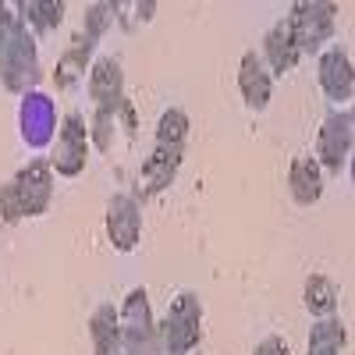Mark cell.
Segmentation results:
<instances>
[{
	"instance_id": "cell-1",
	"label": "cell",
	"mask_w": 355,
	"mask_h": 355,
	"mask_svg": "<svg viewBox=\"0 0 355 355\" xmlns=\"http://www.w3.org/2000/svg\"><path fill=\"white\" fill-rule=\"evenodd\" d=\"M157 341L164 355H192L202 341V302L196 291H182L171 299L167 316L157 327Z\"/></svg>"
},
{
	"instance_id": "cell-2",
	"label": "cell",
	"mask_w": 355,
	"mask_h": 355,
	"mask_svg": "<svg viewBox=\"0 0 355 355\" xmlns=\"http://www.w3.org/2000/svg\"><path fill=\"white\" fill-rule=\"evenodd\" d=\"M334 21H338V4L331 0H299L288 11V25L299 53H316L334 40Z\"/></svg>"
},
{
	"instance_id": "cell-3",
	"label": "cell",
	"mask_w": 355,
	"mask_h": 355,
	"mask_svg": "<svg viewBox=\"0 0 355 355\" xmlns=\"http://www.w3.org/2000/svg\"><path fill=\"white\" fill-rule=\"evenodd\" d=\"M352 146H355V114L352 107H338L323 117L320 135H316V164L323 174H341L352 160Z\"/></svg>"
},
{
	"instance_id": "cell-4",
	"label": "cell",
	"mask_w": 355,
	"mask_h": 355,
	"mask_svg": "<svg viewBox=\"0 0 355 355\" xmlns=\"http://www.w3.org/2000/svg\"><path fill=\"white\" fill-rule=\"evenodd\" d=\"M0 82L8 85V93L25 96L33 93L40 82V53H36V36L25 28V21L8 33V46H4V68H0Z\"/></svg>"
},
{
	"instance_id": "cell-5",
	"label": "cell",
	"mask_w": 355,
	"mask_h": 355,
	"mask_svg": "<svg viewBox=\"0 0 355 355\" xmlns=\"http://www.w3.org/2000/svg\"><path fill=\"white\" fill-rule=\"evenodd\" d=\"M89 121L71 110L64 114V121L61 128H57V139H53V153H50V167L53 174H61V178H78L85 171V160H89Z\"/></svg>"
},
{
	"instance_id": "cell-6",
	"label": "cell",
	"mask_w": 355,
	"mask_h": 355,
	"mask_svg": "<svg viewBox=\"0 0 355 355\" xmlns=\"http://www.w3.org/2000/svg\"><path fill=\"white\" fill-rule=\"evenodd\" d=\"M117 320H121V338H125V348L132 355H150L153 352V345H157V320H153L146 288H132L128 291L125 306L117 309Z\"/></svg>"
},
{
	"instance_id": "cell-7",
	"label": "cell",
	"mask_w": 355,
	"mask_h": 355,
	"mask_svg": "<svg viewBox=\"0 0 355 355\" xmlns=\"http://www.w3.org/2000/svg\"><path fill=\"white\" fill-rule=\"evenodd\" d=\"M103 227H107V239H110V249H114V252H121V256L135 252V249H139V239H142V210H139V199L128 196V192L110 196Z\"/></svg>"
},
{
	"instance_id": "cell-8",
	"label": "cell",
	"mask_w": 355,
	"mask_h": 355,
	"mask_svg": "<svg viewBox=\"0 0 355 355\" xmlns=\"http://www.w3.org/2000/svg\"><path fill=\"white\" fill-rule=\"evenodd\" d=\"M18 128H21V142L28 150H46L57 135V110L53 100L40 89L21 96V110H18Z\"/></svg>"
},
{
	"instance_id": "cell-9",
	"label": "cell",
	"mask_w": 355,
	"mask_h": 355,
	"mask_svg": "<svg viewBox=\"0 0 355 355\" xmlns=\"http://www.w3.org/2000/svg\"><path fill=\"white\" fill-rule=\"evenodd\" d=\"M11 182L18 189L25 217H43L50 210V199H53V167H50V160H43V157L28 160L25 167H18V174L11 178Z\"/></svg>"
},
{
	"instance_id": "cell-10",
	"label": "cell",
	"mask_w": 355,
	"mask_h": 355,
	"mask_svg": "<svg viewBox=\"0 0 355 355\" xmlns=\"http://www.w3.org/2000/svg\"><path fill=\"white\" fill-rule=\"evenodd\" d=\"M316 78L320 89L334 107H348L355 93V68H352V53L345 46H327L316 61Z\"/></svg>"
},
{
	"instance_id": "cell-11",
	"label": "cell",
	"mask_w": 355,
	"mask_h": 355,
	"mask_svg": "<svg viewBox=\"0 0 355 355\" xmlns=\"http://www.w3.org/2000/svg\"><path fill=\"white\" fill-rule=\"evenodd\" d=\"M182 160H185V150L153 142V153L146 157V164L139 171V192H135V199H153V196L167 192L174 185L178 171H182Z\"/></svg>"
},
{
	"instance_id": "cell-12",
	"label": "cell",
	"mask_w": 355,
	"mask_h": 355,
	"mask_svg": "<svg viewBox=\"0 0 355 355\" xmlns=\"http://www.w3.org/2000/svg\"><path fill=\"white\" fill-rule=\"evenodd\" d=\"M239 93L245 100L249 110H266L274 100V75L266 71L263 64V57L256 50H245L242 53V61H239Z\"/></svg>"
},
{
	"instance_id": "cell-13",
	"label": "cell",
	"mask_w": 355,
	"mask_h": 355,
	"mask_svg": "<svg viewBox=\"0 0 355 355\" xmlns=\"http://www.w3.org/2000/svg\"><path fill=\"white\" fill-rule=\"evenodd\" d=\"M89 100L93 107H117L125 100V71L117 57H100V61L89 64Z\"/></svg>"
},
{
	"instance_id": "cell-14",
	"label": "cell",
	"mask_w": 355,
	"mask_h": 355,
	"mask_svg": "<svg viewBox=\"0 0 355 355\" xmlns=\"http://www.w3.org/2000/svg\"><path fill=\"white\" fill-rule=\"evenodd\" d=\"M263 64L270 75H288L295 71V64H299V46H295V36H291V25L288 18H277L270 28H266V36H263Z\"/></svg>"
},
{
	"instance_id": "cell-15",
	"label": "cell",
	"mask_w": 355,
	"mask_h": 355,
	"mask_svg": "<svg viewBox=\"0 0 355 355\" xmlns=\"http://www.w3.org/2000/svg\"><path fill=\"white\" fill-rule=\"evenodd\" d=\"M89 338H93V355H132L121 338V320L110 302L96 306L89 316Z\"/></svg>"
},
{
	"instance_id": "cell-16",
	"label": "cell",
	"mask_w": 355,
	"mask_h": 355,
	"mask_svg": "<svg viewBox=\"0 0 355 355\" xmlns=\"http://www.w3.org/2000/svg\"><path fill=\"white\" fill-rule=\"evenodd\" d=\"M288 192L295 206H316L323 199V171L316 157H295L288 167Z\"/></svg>"
},
{
	"instance_id": "cell-17",
	"label": "cell",
	"mask_w": 355,
	"mask_h": 355,
	"mask_svg": "<svg viewBox=\"0 0 355 355\" xmlns=\"http://www.w3.org/2000/svg\"><path fill=\"white\" fill-rule=\"evenodd\" d=\"M93 50H96V43L93 40H85V36H75L71 43H68V50L57 57V71H53V78H57V85L64 89H75L78 82H85V68H89V57H93Z\"/></svg>"
},
{
	"instance_id": "cell-18",
	"label": "cell",
	"mask_w": 355,
	"mask_h": 355,
	"mask_svg": "<svg viewBox=\"0 0 355 355\" xmlns=\"http://www.w3.org/2000/svg\"><path fill=\"white\" fill-rule=\"evenodd\" d=\"M338 299H341V288L327 277V274H309L302 284V306L313 320L323 316H338Z\"/></svg>"
},
{
	"instance_id": "cell-19",
	"label": "cell",
	"mask_w": 355,
	"mask_h": 355,
	"mask_svg": "<svg viewBox=\"0 0 355 355\" xmlns=\"http://www.w3.org/2000/svg\"><path fill=\"white\" fill-rule=\"evenodd\" d=\"M345 348H348V327L341 316H323L313 323L306 355H345Z\"/></svg>"
},
{
	"instance_id": "cell-20",
	"label": "cell",
	"mask_w": 355,
	"mask_h": 355,
	"mask_svg": "<svg viewBox=\"0 0 355 355\" xmlns=\"http://www.w3.org/2000/svg\"><path fill=\"white\" fill-rule=\"evenodd\" d=\"M18 15L33 36H46L64 21V0H25L18 4Z\"/></svg>"
},
{
	"instance_id": "cell-21",
	"label": "cell",
	"mask_w": 355,
	"mask_h": 355,
	"mask_svg": "<svg viewBox=\"0 0 355 355\" xmlns=\"http://www.w3.org/2000/svg\"><path fill=\"white\" fill-rule=\"evenodd\" d=\"M121 103L117 107H93V117H89V142H93L100 153H107L117 139V128H121Z\"/></svg>"
},
{
	"instance_id": "cell-22",
	"label": "cell",
	"mask_w": 355,
	"mask_h": 355,
	"mask_svg": "<svg viewBox=\"0 0 355 355\" xmlns=\"http://www.w3.org/2000/svg\"><path fill=\"white\" fill-rule=\"evenodd\" d=\"M121 18V4H114V0H96V4H89L85 8V21H82V36L85 40H93V43H100L110 28H114V21Z\"/></svg>"
},
{
	"instance_id": "cell-23",
	"label": "cell",
	"mask_w": 355,
	"mask_h": 355,
	"mask_svg": "<svg viewBox=\"0 0 355 355\" xmlns=\"http://www.w3.org/2000/svg\"><path fill=\"white\" fill-rule=\"evenodd\" d=\"M185 142H189V114L182 107H167L157 121V146L185 150Z\"/></svg>"
},
{
	"instance_id": "cell-24",
	"label": "cell",
	"mask_w": 355,
	"mask_h": 355,
	"mask_svg": "<svg viewBox=\"0 0 355 355\" xmlns=\"http://www.w3.org/2000/svg\"><path fill=\"white\" fill-rule=\"evenodd\" d=\"M21 217H25V214H21V199H18V189H15V182H4V185H0V224L15 227Z\"/></svg>"
},
{
	"instance_id": "cell-25",
	"label": "cell",
	"mask_w": 355,
	"mask_h": 355,
	"mask_svg": "<svg viewBox=\"0 0 355 355\" xmlns=\"http://www.w3.org/2000/svg\"><path fill=\"white\" fill-rule=\"evenodd\" d=\"M252 355H291V352H288V341H284V338L270 334V338H263V341L252 348Z\"/></svg>"
},
{
	"instance_id": "cell-26",
	"label": "cell",
	"mask_w": 355,
	"mask_h": 355,
	"mask_svg": "<svg viewBox=\"0 0 355 355\" xmlns=\"http://www.w3.org/2000/svg\"><path fill=\"white\" fill-rule=\"evenodd\" d=\"M4 46H8V33H0V68H4Z\"/></svg>"
}]
</instances>
